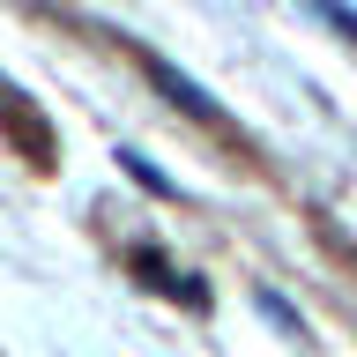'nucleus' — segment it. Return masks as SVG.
I'll use <instances>...</instances> for the list:
<instances>
[{
	"label": "nucleus",
	"mask_w": 357,
	"mask_h": 357,
	"mask_svg": "<svg viewBox=\"0 0 357 357\" xmlns=\"http://www.w3.org/2000/svg\"><path fill=\"white\" fill-rule=\"evenodd\" d=\"M261 312H268V320H275V328H290V335H298V312H290L283 298H261Z\"/></svg>",
	"instance_id": "1"
}]
</instances>
